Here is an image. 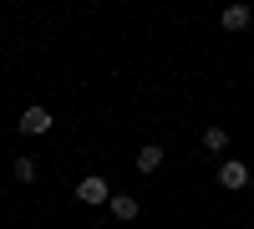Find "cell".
I'll list each match as a JSON object with an SVG mask.
<instances>
[{
    "label": "cell",
    "instance_id": "1",
    "mask_svg": "<svg viewBox=\"0 0 254 229\" xmlns=\"http://www.w3.org/2000/svg\"><path fill=\"white\" fill-rule=\"evenodd\" d=\"M219 189H229V194H244V189H249V163H239V158H224V163H219Z\"/></svg>",
    "mask_w": 254,
    "mask_h": 229
},
{
    "label": "cell",
    "instance_id": "2",
    "mask_svg": "<svg viewBox=\"0 0 254 229\" xmlns=\"http://www.w3.org/2000/svg\"><path fill=\"white\" fill-rule=\"evenodd\" d=\"M76 199L81 204H112V183L102 178V173H87V178L76 183Z\"/></svg>",
    "mask_w": 254,
    "mask_h": 229
},
{
    "label": "cell",
    "instance_id": "3",
    "mask_svg": "<svg viewBox=\"0 0 254 229\" xmlns=\"http://www.w3.org/2000/svg\"><path fill=\"white\" fill-rule=\"evenodd\" d=\"M249 20H254V10L244 5V0H234V5H224V10H219V26H224L229 36H239V31H249Z\"/></svg>",
    "mask_w": 254,
    "mask_h": 229
},
{
    "label": "cell",
    "instance_id": "4",
    "mask_svg": "<svg viewBox=\"0 0 254 229\" xmlns=\"http://www.w3.org/2000/svg\"><path fill=\"white\" fill-rule=\"evenodd\" d=\"M20 133H26V138H46L51 133V112L46 107H26V112H20Z\"/></svg>",
    "mask_w": 254,
    "mask_h": 229
},
{
    "label": "cell",
    "instance_id": "5",
    "mask_svg": "<svg viewBox=\"0 0 254 229\" xmlns=\"http://www.w3.org/2000/svg\"><path fill=\"white\" fill-rule=\"evenodd\" d=\"M107 209H112V219L132 224V219L142 214V199H132V194H112V204H107Z\"/></svg>",
    "mask_w": 254,
    "mask_h": 229
},
{
    "label": "cell",
    "instance_id": "6",
    "mask_svg": "<svg viewBox=\"0 0 254 229\" xmlns=\"http://www.w3.org/2000/svg\"><path fill=\"white\" fill-rule=\"evenodd\" d=\"M132 168H137V173H158V168H163V143H142Z\"/></svg>",
    "mask_w": 254,
    "mask_h": 229
},
{
    "label": "cell",
    "instance_id": "7",
    "mask_svg": "<svg viewBox=\"0 0 254 229\" xmlns=\"http://www.w3.org/2000/svg\"><path fill=\"white\" fill-rule=\"evenodd\" d=\"M203 148L208 153H224L229 148V128H224V122H208V128H203Z\"/></svg>",
    "mask_w": 254,
    "mask_h": 229
},
{
    "label": "cell",
    "instance_id": "8",
    "mask_svg": "<svg viewBox=\"0 0 254 229\" xmlns=\"http://www.w3.org/2000/svg\"><path fill=\"white\" fill-rule=\"evenodd\" d=\"M10 173H15V183H31V178H36V158H26V153H20V158L10 163Z\"/></svg>",
    "mask_w": 254,
    "mask_h": 229
}]
</instances>
